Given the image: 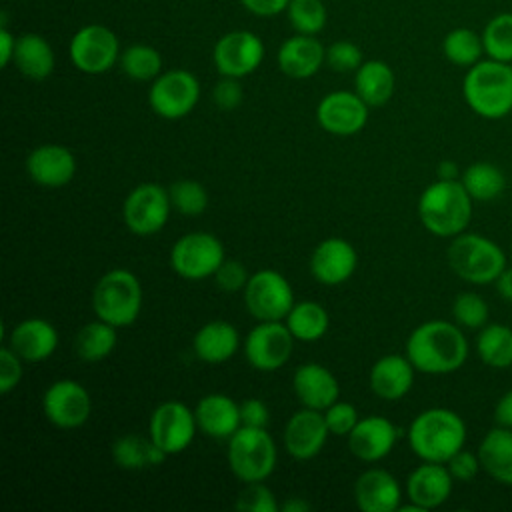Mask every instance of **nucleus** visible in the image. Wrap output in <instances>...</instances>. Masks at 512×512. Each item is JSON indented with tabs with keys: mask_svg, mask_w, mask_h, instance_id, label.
<instances>
[{
	"mask_svg": "<svg viewBox=\"0 0 512 512\" xmlns=\"http://www.w3.org/2000/svg\"><path fill=\"white\" fill-rule=\"evenodd\" d=\"M328 436L330 430L326 426L324 412L302 406L288 418L282 442L292 458L310 460L324 448Z\"/></svg>",
	"mask_w": 512,
	"mask_h": 512,
	"instance_id": "a211bd4d",
	"label": "nucleus"
},
{
	"mask_svg": "<svg viewBox=\"0 0 512 512\" xmlns=\"http://www.w3.org/2000/svg\"><path fill=\"white\" fill-rule=\"evenodd\" d=\"M240 4L254 16H276L280 12H286L290 0H240Z\"/></svg>",
	"mask_w": 512,
	"mask_h": 512,
	"instance_id": "864d4df0",
	"label": "nucleus"
},
{
	"mask_svg": "<svg viewBox=\"0 0 512 512\" xmlns=\"http://www.w3.org/2000/svg\"><path fill=\"white\" fill-rule=\"evenodd\" d=\"M118 36L104 24H86L70 38L68 54L76 70L104 74L120 60Z\"/></svg>",
	"mask_w": 512,
	"mask_h": 512,
	"instance_id": "9b49d317",
	"label": "nucleus"
},
{
	"mask_svg": "<svg viewBox=\"0 0 512 512\" xmlns=\"http://www.w3.org/2000/svg\"><path fill=\"white\" fill-rule=\"evenodd\" d=\"M248 280H250V274H248L246 266L240 264L238 260H224L214 274L216 286L228 294L244 292Z\"/></svg>",
	"mask_w": 512,
	"mask_h": 512,
	"instance_id": "de8ad7c7",
	"label": "nucleus"
},
{
	"mask_svg": "<svg viewBox=\"0 0 512 512\" xmlns=\"http://www.w3.org/2000/svg\"><path fill=\"white\" fill-rule=\"evenodd\" d=\"M358 266L354 246L344 238H326L310 254L312 276L326 286L346 282Z\"/></svg>",
	"mask_w": 512,
	"mask_h": 512,
	"instance_id": "6ab92c4d",
	"label": "nucleus"
},
{
	"mask_svg": "<svg viewBox=\"0 0 512 512\" xmlns=\"http://www.w3.org/2000/svg\"><path fill=\"white\" fill-rule=\"evenodd\" d=\"M368 104L350 90L328 92L316 106V120L322 130L334 136L358 134L368 122Z\"/></svg>",
	"mask_w": 512,
	"mask_h": 512,
	"instance_id": "f3484780",
	"label": "nucleus"
},
{
	"mask_svg": "<svg viewBox=\"0 0 512 512\" xmlns=\"http://www.w3.org/2000/svg\"><path fill=\"white\" fill-rule=\"evenodd\" d=\"M276 62L280 72L288 78L306 80L326 64V48L316 36L296 32L280 44Z\"/></svg>",
	"mask_w": 512,
	"mask_h": 512,
	"instance_id": "4be33fe9",
	"label": "nucleus"
},
{
	"mask_svg": "<svg viewBox=\"0 0 512 512\" xmlns=\"http://www.w3.org/2000/svg\"><path fill=\"white\" fill-rule=\"evenodd\" d=\"M422 226L440 238H454L466 230L472 218V198L460 180L438 178L418 198Z\"/></svg>",
	"mask_w": 512,
	"mask_h": 512,
	"instance_id": "f03ea898",
	"label": "nucleus"
},
{
	"mask_svg": "<svg viewBox=\"0 0 512 512\" xmlns=\"http://www.w3.org/2000/svg\"><path fill=\"white\" fill-rule=\"evenodd\" d=\"M350 452L362 462H378L388 456L398 440V428L384 416L360 418L346 436Z\"/></svg>",
	"mask_w": 512,
	"mask_h": 512,
	"instance_id": "aec40b11",
	"label": "nucleus"
},
{
	"mask_svg": "<svg viewBox=\"0 0 512 512\" xmlns=\"http://www.w3.org/2000/svg\"><path fill=\"white\" fill-rule=\"evenodd\" d=\"M42 412L56 428L72 430L86 424L92 412V400L78 380L60 378L44 390Z\"/></svg>",
	"mask_w": 512,
	"mask_h": 512,
	"instance_id": "2eb2a0df",
	"label": "nucleus"
},
{
	"mask_svg": "<svg viewBox=\"0 0 512 512\" xmlns=\"http://www.w3.org/2000/svg\"><path fill=\"white\" fill-rule=\"evenodd\" d=\"M234 506L242 512H278L280 504L264 482H246L238 492Z\"/></svg>",
	"mask_w": 512,
	"mask_h": 512,
	"instance_id": "c03bdc74",
	"label": "nucleus"
},
{
	"mask_svg": "<svg viewBox=\"0 0 512 512\" xmlns=\"http://www.w3.org/2000/svg\"><path fill=\"white\" fill-rule=\"evenodd\" d=\"M288 22L298 34L316 36L326 26V6L322 0H290Z\"/></svg>",
	"mask_w": 512,
	"mask_h": 512,
	"instance_id": "a19ab883",
	"label": "nucleus"
},
{
	"mask_svg": "<svg viewBox=\"0 0 512 512\" xmlns=\"http://www.w3.org/2000/svg\"><path fill=\"white\" fill-rule=\"evenodd\" d=\"M292 388L298 402L314 410H326L340 396V384L336 376L318 362H306L298 366L292 376Z\"/></svg>",
	"mask_w": 512,
	"mask_h": 512,
	"instance_id": "393cba45",
	"label": "nucleus"
},
{
	"mask_svg": "<svg viewBox=\"0 0 512 512\" xmlns=\"http://www.w3.org/2000/svg\"><path fill=\"white\" fill-rule=\"evenodd\" d=\"M294 340L284 320H264L246 334L244 356L252 368L274 372L290 360Z\"/></svg>",
	"mask_w": 512,
	"mask_h": 512,
	"instance_id": "ddd939ff",
	"label": "nucleus"
},
{
	"mask_svg": "<svg viewBox=\"0 0 512 512\" xmlns=\"http://www.w3.org/2000/svg\"><path fill=\"white\" fill-rule=\"evenodd\" d=\"M240 346L238 330L226 320H212L200 326L192 338V350L206 364H222L230 360Z\"/></svg>",
	"mask_w": 512,
	"mask_h": 512,
	"instance_id": "c85d7f7f",
	"label": "nucleus"
},
{
	"mask_svg": "<svg viewBox=\"0 0 512 512\" xmlns=\"http://www.w3.org/2000/svg\"><path fill=\"white\" fill-rule=\"evenodd\" d=\"M456 176H458V168H456V164H454V162H450V160L440 162V166H438V178H444V180H456Z\"/></svg>",
	"mask_w": 512,
	"mask_h": 512,
	"instance_id": "bf43d9fd",
	"label": "nucleus"
},
{
	"mask_svg": "<svg viewBox=\"0 0 512 512\" xmlns=\"http://www.w3.org/2000/svg\"><path fill=\"white\" fill-rule=\"evenodd\" d=\"M228 464L232 474L246 482H264L276 468L278 450L266 428L240 426L228 438Z\"/></svg>",
	"mask_w": 512,
	"mask_h": 512,
	"instance_id": "0eeeda50",
	"label": "nucleus"
},
{
	"mask_svg": "<svg viewBox=\"0 0 512 512\" xmlns=\"http://www.w3.org/2000/svg\"><path fill=\"white\" fill-rule=\"evenodd\" d=\"M200 100L198 78L182 68L166 70L152 80L148 90V104L154 114L164 120H178L188 116Z\"/></svg>",
	"mask_w": 512,
	"mask_h": 512,
	"instance_id": "9d476101",
	"label": "nucleus"
},
{
	"mask_svg": "<svg viewBox=\"0 0 512 512\" xmlns=\"http://www.w3.org/2000/svg\"><path fill=\"white\" fill-rule=\"evenodd\" d=\"M396 78L384 60H364L354 72V92L368 106H384L394 94Z\"/></svg>",
	"mask_w": 512,
	"mask_h": 512,
	"instance_id": "2f4dec72",
	"label": "nucleus"
},
{
	"mask_svg": "<svg viewBox=\"0 0 512 512\" xmlns=\"http://www.w3.org/2000/svg\"><path fill=\"white\" fill-rule=\"evenodd\" d=\"M224 260V246L210 232H188L170 248V268L184 280L210 278Z\"/></svg>",
	"mask_w": 512,
	"mask_h": 512,
	"instance_id": "6e6552de",
	"label": "nucleus"
},
{
	"mask_svg": "<svg viewBox=\"0 0 512 512\" xmlns=\"http://www.w3.org/2000/svg\"><path fill=\"white\" fill-rule=\"evenodd\" d=\"M476 352L490 368L512 366V328L504 324H486L476 338Z\"/></svg>",
	"mask_w": 512,
	"mask_h": 512,
	"instance_id": "c9c22d12",
	"label": "nucleus"
},
{
	"mask_svg": "<svg viewBox=\"0 0 512 512\" xmlns=\"http://www.w3.org/2000/svg\"><path fill=\"white\" fill-rule=\"evenodd\" d=\"M414 364L408 356L386 354L378 358L368 374L370 390L382 400H400L404 398L414 384Z\"/></svg>",
	"mask_w": 512,
	"mask_h": 512,
	"instance_id": "bb28decb",
	"label": "nucleus"
},
{
	"mask_svg": "<svg viewBox=\"0 0 512 512\" xmlns=\"http://www.w3.org/2000/svg\"><path fill=\"white\" fill-rule=\"evenodd\" d=\"M244 304L252 318L264 320H284L294 306V292L290 282L270 268H262L250 274L244 288Z\"/></svg>",
	"mask_w": 512,
	"mask_h": 512,
	"instance_id": "f8f14e48",
	"label": "nucleus"
},
{
	"mask_svg": "<svg viewBox=\"0 0 512 512\" xmlns=\"http://www.w3.org/2000/svg\"><path fill=\"white\" fill-rule=\"evenodd\" d=\"M460 182L466 188V192L470 194V198L480 200V202L498 198L506 188L504 172L498 166L490 164V162L470 164L464 170Z\"/></svg>",
	"mask_w": 512,
	"mask_h": 512,
	"instance_id": "4c0bfd02",
	"label": "nucleus"
},
{
	"mask_svg": "<svg viewBox=\"0 0 512 512\" xmlns=\"http://www.w3.org/2000/svg\"><path fill=\"white\" fill-rule=\"evenodd\" d=\"M484 52L492 60L512 62V12H500L482 30Z\"/></svg>",
	"mask_w": 512,
	"mask_h": 512,
	"instance_id": "ea45409f",
	"label": "nucleus"
},
{
	"mask_svg": "<svg viewBox=\"0 0 512 512\" xmlns=\"http://www.w3.org/2000/svg\"><path fill=\"white\" fill-rule=\"evenodd\" d=\"M142 286L134 272L114 268L100 276L92 290V310L96 318L124 328L136 322L142 312Z\"/></svg>",
	"mask_w": 512,
	"mask_h": 512,
	"instance_id": "39448f33",
	"label": "nucleus"
},
{
	"mask_svg": "<svg viewBox=\"0 0 512 512\" xmlns=\"http://www.w3.org/2000/svg\"><path fill=\"white\" fill-rule=\"evenodd\" d=\"M406 356L416 372L450 374L466 362L468 340L456 322L428 320L410 332Z\"/></svg>",
	"mask_w": 512,
	"mask_h": 512,
	"instance_id": "f257e3e1",
	"label": "nucleus"
},
{
	"mask_svg": "<svg viewBox=\"0 0 512 512\" xmlns=\"http://www.w3.org/2000/svg\"><path fill=\"white\" fill-rule=\"evenodd\" d=\"M196 430L198 424L194 410H190L184 402L166 400L150 414L148 436L168 456L184 452L192 444Z\"/></svg>",
	"mask_w": 512,
	"mask_h": 512,
	"instance_id": "4468645a",
	"label": "nucleus"
},
{
	"mask_svg": "<svg viewBox=\"0 0 512 512\" xmlns=\"http://www.w3.org/2000/svg\"><path fill=\"white\" fill-rule=\"evenodd\" d=\"M510 66H512V62H510Z\"/></svg>",
	"mask_w": 512,
	"mask_h": 512,
	"instance_id": "052dcab7",
	"label": "nucleus"
},
{
	"mask_svg": "<svg viewBox=\"0 0 512 512\" xmlns=\"http://www.w3.org/2000/svg\"><path fill=\"white\" fill-rule=\"evenodd\" d=\"M14 66L28 80H44L54 72V50L50 42L34 32H26L16 38L14 50Z\"/></svg>",
	"mask_w": 512,
	"mask_h": 512,
	"instance_id": "7c9ffc66",
	"label": "nucleus"
},
{
	"mask_svg": "<svg viewBox=\"0 0 512 512\" xmlns=\"http://www.w3.org/2000/svg\"><path fill=\"white\" fill-rule=\"evenodd\" d=\"M488 304L476 292H462L452 302V318L458 326L476 330L488 324Z\"/></svg>",
	"mask_w": 512,
	"mask_h": 512,
	"instance_id": "37998d69",
	"label": "nucleus"
},
{
	"mask_svg": "<svg viewBox=\"0 0 512 512\" xmlns=\"http://www.w3.org/2000/svg\"><path fill=\"white\" fill-rule=\"evenodd\" d=\"M462 94L472 112L498 120L512 112V66L500 60L482 58L468 68Z\"/></svg>",
	"mask_w": 512,
	"mask_h": 512,
	"instance_id": "20e7f679",
	"label": "nucleus"
},
{
	"mask_svg": "<svg viewBox=\"0 0 512 512\" xmlns=\"http://www.w3.org/2000/svg\"><path fill=\"white\" fill-rule=\"evenodd\" d=\"M494 420H496L498 426L512 428V390H508L506 394H502L500 400L496 402Z\"/></svg>",
	"mask_w": 512,
	"mask_h": 512,
	"instance_id": "5fc2aeb1",
	"label": "nucleus"
},
{
	"mask_svg": "<svg viewBox=\"0 0 512 512\" xmlns=\"http://www.w3.org/2000/svg\"><path fill=\"white\" fill-rule=\"evenodd\" d=\"M240 420H242V426L266 428L270 420L268 406L260 398H246L240 402Z\"/></svg>",
	"mask_w": 512,
	"mask_h": 512,
	"instance_id": "603ef678",
	"label": "nucleus"
},
{
	"mask_svg": "<svg viewBox=\"0 0 512 512\" xmlns=\"http://www.w3.org/2000/svg\"><path fill=\"white\" fill-rule=\"evenodd\" d=\"M466 442L464 420L448 408H428L420 412L408 428V444L424 462L446 464Z\"/></svg>",
	"mask_w": 512,
	"mask_h": 512,
	"instance_id": "7ed1b4c3",
	"label": "nucleus"
},
{
	"mask_svg": "<svg viewBox=\"0 0 512 512\" xmlns=\"http://www.w3.org/2000/svg\"><path fill=\"white\" fill-rule=\"evenodd\" d=\"M454 478L442 462H424L416 466L406 480L408 500L420 506L424 512L438 508L452 494Z\"/></svg>",
	"mask_w": 512,
	"mask_h": 512,
	"instance_id": "5701e85b",
	"label": "nucleus"
},
{
	"mask_svg": "<svg viewBox=\"0 0 512 512\" xmlns=\"http://www.w3.org/2000/svg\"><path fill=\"white\" fill-rule=\"evenodd\" d=\"M322 412H324V420H326L330 434H336V436H348L360 420L358 410L350 402L336 400Z\"/></svg>",
	"mask_w": 512,
	"mask_h": 512,
	"instance_id": "49530a36",
	"label": "nucleus"
},
{
	"mask_svg": "<svg viewBox=\"0 0 512 512\" xmlns=\"http://www.w3.org/2000/svg\"><path fill=\"white\" fill-rule=\"evenodd\" d=\"M448 472L452 474L454 482H470L476 478V474L482 470L480 466V458L478 452H470L460 448L448 462H446Z\"/></svg>",
	"mask_w": 512,
	"mask_h": 512,
	"instance_id": "8fccbe9b",
	"label": "nucleus"
},
{
	"mask_svg": "<svg viewBox=\"0 0 512 512\" xmlns=\"http://www.w3.org/2000/svg\"><path fill=\"white\" fill-rule=\"evenodd\" d=\"M118 66L134 82H152L162 74V56L154 46L130 44L120 52Z\"/></svg>",
	"mask_w": 512,
	"mask_h": 512,
	"instance_id": "58836bf2",
	"label": "nucleus"
},
{
	"mask_svg": "<svg viewBox=\"0 0 512 512\" xmlns=\"http://www.w3.org/2000/svg\"><path fill=\"white\" fill-rule=\"evenodd\" d=\"M198 430L210 438H230L240 426V404L220 392L206 394L198 400L194 408Z\"/></svg>",
	"mask_w": 512,
	"mask_h": 512,
	"instance_id": "a878e982",
	"label": "nucleus"
},
{
	"mask_svg": "<svg viewBox=\"0 0 512 512\" xmlns=\"http://www.w3.org/2000/svg\"><path fill=\"white\" fill-rule=\"evenodd\" d=\"M452 272L470 284L496 282L506 268L504 250L490 238L474 232H460L446 250Z\"/></svg>",
	"mask_w": 512,
	"mask_h": 512,
	"instance_id": "423d86ee",
	"label": "nucleus"
},
{
	"mask_svg": "<svg viewBox=\"0 0 512 512\" xmlns=\"http://www.w3.org/2000/svg\"><path fill=\"white\" fill-rule=\"evenodd\" d=\"M168 194L172 208L184 216H200L208 208V190L196 180H178Z\"/></svg>",
	"mask_w": 512,
	"mask_h": 512,
	"instance_id": "79ce46f5",
	"label": "nucleus"
},
{
	"mask_svg": "<svg viewBox=\"0 0 512 512\" xmlns=\"http://www.w3.org/2000/svg\"><path fill=\"white\" fill-rule=\"evenodd\" d=\"M166 456L168 454L160 450L150 436L144 438L138 434H126L112 444V458L124 470L152 468L162 464Z\"/></svg>",
	"mask_w": 512,
	"mask_h": 512,
	"instance_id": "473e14b6",
	"label": "nucleus"
},
{
	"mask_svg": "<svg viewBox=\"0 0 512 512\" xmlns=\"http://www.w3.org/2000/svg\"><path fill=\"white\" fill-rule=\"evenodd\" d=\"M280 510L282 512H306V510H310V504L304 498L292 496L284 504H280Z\"/></svg>",
	"mask_w": 512,
	"mask_h": 512,
	"instance_id": "13d9d810",
	"label": "nucleus"
},
{
	"mask_svg": "<svg viewBox=\"0 0 512 512\" xmlns=\"http://www.w3.org/2000/svg\"><path fill=\"white\" fill-rule=\"evenodd\" d=\"M496 290H498V294H500L504 300L512 302V268L506 266V268L500 272V276L496 278Z\"/></svg>",
	"mask_w": 512,
	"mask_h": 512,
	"instance_id": "4d7b16f0",
	"label": "nucleus"
},
{
	"mask_svg": "<svg viewBox=\"0 0 512 512\" xmlns=\"http://www.w3.org/2000/svg\"><path fill=\"white\" fill-rule=\"evenodd\" d=\"M482 470L500 484L512 486V428L496 426L478 446Z\"/></svg>",
	"mask_w": 512,
	"mask_h": 512,
	"instance_id": "c756f323",
	"label": "nucleus"
},
{
	"mask_svg": "<svg viewBox=\"0 0 512 512\" xmlns=\"http://www.w3.org/2000/svg\"><path fill=\"white\" fill-rule=\"evenodd\" d=\"M442 54L446 56L448 62L460 68H470L476 62L482 60L484 52V42L482 34L474 32L472 28L458 26L450 30L444 40H442Z\"/></svg>",
	"mask_w": 512,
	"mask_h": 512,
	"instance_id": "e433bc0d",
	"label": "nucleus"
},
{
	"mask_svg": "<svg viewBox=\"0 0 512 512\" xmlns=\"http://www.w3.org/2000/svg\"><path fill=\"white\" fill-rule=\"evenodd\" d=\"M8 346L24 362H42L54 354L58 346V332L44 318H26L12 328Z\"/></svg>",
	"mask_w": 512,
	"mask_h": 512,
	"instance_id": "cd10ccee",
	"label": "nucleus"
},
{
	"mask_svg": "<svg viewBox=\"0 0 512 512\" xmlns=\"http://www.w3.org/2000/svg\"><path fill=\"white\" fill-rule=\"evenodd\" d=\"M362 62V50L350 40H336L326 48V66L334 72H356Z\"/></svg>",
	"mask_w": 512,
	"mask_h": 512,
	"instance_id": "a18cd8bd",
	"label": "nucleus"
},
{
	"mask_svg": "<svg viewBox=\"0 0 512 512\" xmlns=\"http://www.w3.org/2000/svg\"><path fill=\"white\" fill-rule=\"evenodd\" d=\"M14 50H16V38L6 26H2L0 28V66L2 68H6L14 60Z\"/></svg>",
	"mask_w": 512,
	"mask_h": 512,
	"instance_id": "6e6d98bb",
	"label": "nucleus"
},
{
	"mask_svg": "<svg viewBox=\"0 0 512 512\" xmlns=\"http://www.w3.org/2000/svg\"><path fill=\"white\" fill-rule=\"evenodd\" d=\"M116 342V326L98 318L78 330L74 338V350L86 362H100L114 352Z\"/></svg>",
	"mask_w": 512,
	"mask_h": 512,
	"instance_id": "f704fd0d",
	"label": "nucleus"
},
{
	"mask_svg": "<svg viewBox=\"0 0 512 512\" xmlns=\"http://www.w3.org/2000/svg\"><path fill=\"white\" fill-rule=\"evenodd\" d=\"M242 98H244V90H242L240 78L222 76L212 90V100L220 110L238 108L242 104Z\"/></svg>",
	"mask_w": 512,
	"mask_h": 512,
	"instance_id": "3c124183",
	"label": "nucleus"
},
{
	"mask_svg": "<svg viewBox=\"0 0 512 512\" xmlns=\"http://www.w3.org/2000/svg\"><path fill=\"white\" fill-rule=\"evenodd\" d=\"M284 322L296 340L316 342L326 334L330 318L322 304L314 300H302V302H294Z\"/></svg>",
	"mask_w": 512,
	"mask_h": 512,
	"instance_id": "72a5a7b5",
	"label": "nucleus"
},
{
	"mask_svg": "<svg viewBox=\"0 0 512 512\" xmlns=\"http://www.w3.org/2000/svg\"><path fill=\"white\" fill-rule=\"evenodd\" d=\"M26 174L40 186L60 188L74 178L76 158L66 146L42 144L26 156Z\"/></svg>",
	"mask_w": 512,
	"mask_h": 512,
	"instance_id": "412c9836",
	"label": "nucleus"
},
{
	"mask_svg": "<svg viewBox=\"0 0 512 512\" xmlns=\"http://www.w3.org/2000/svg\"><path fill=\"white\" fill-rule=\"evenodd\" d=\"M22 358L8 346L4 344L0 348V392L8 394L12 392L20 380H22Z\"/></svg>",
	"mask_w": 512,
	"mask_h": 512,
	"instance_id": "09e8293b",
	"label": "nucleus"
},
{
	"mask_svg": "<svg viewBox=\"0 0 512 512\" xmlns=\"http://www.w3.org/2000/svg\"><path fill=\"white\" fill-rule=\"evenodd\" d=\"M212 60L220 76L244 78L262 64L264 42L250 30L226 32L216 40Z\"/></svg>",
	"mask_w": 512,
	"mask_h": 512,
	"instance_id": "dca6fc26",
	"label": "nucleus"
},
{
	"mask_svg": "<svg viewBox=\"0 0 512 512\" xmlns=\"http://www.w3.org/2000/svg\"><path fill=\"white\" fill-rule=\"evenodd\" d=\"M170 210L172 202L168 188L156 182H142L126 194L122 220L132 234L152 236L166 226Z\"/></svg>",
	"mask_w": 512,
	"mask_h": 512,
	"instance_id": "1a4fd4ad",
	"label": "nucleus"
},
{
	"mask_svg": "<svg viewBox=\"0 0 512 512\" xmlns=\"http://www.w3.org/2000/svg\"><path fill=\"white\" fill-rule=\"evenodd\" d=\"M400 500V484L384 468H368L354 482V502L362 512H394Z\"/></svg>",
	"mask_w": 512,
	"mask_h": 512,
	"instance_id": "b1692460",
	"label": "nucleus"
}]
</instances>
